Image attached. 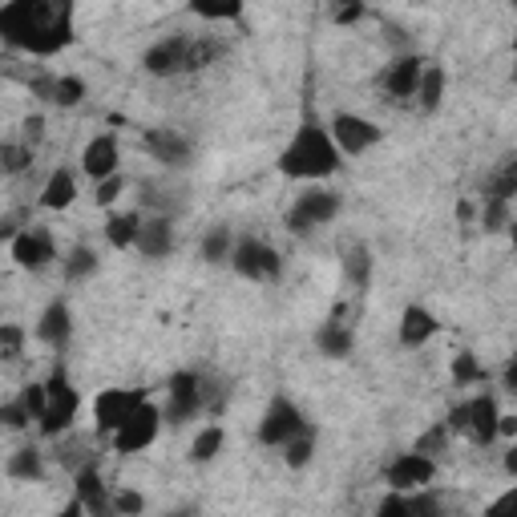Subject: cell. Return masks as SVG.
I'll return each mask as SVG.
<instances>
[{"label": "cell", "instance_id": "obj_1", "mask_svg": "<svg viewBox=\"0 0 517 517\" xmlns=\"http://www.w3.org/2000/svg\"><path fill=\"white\" fill-rule=\"evenodd\" d=\"M73 13L69 0H9L0 5V41L29 57H57L77 41Z\"/></svg>", "mask_w": 517, "mask_h": 517}, {"label": "cell", "instance_id": "obj_2", "mask_svg": "<svg viewBox=\"0 0 517 517\" xmlns=\"http://www.w3.org/2000/svg\"><path fill=\"white\" fill-rule=\"evenodd\" d=\"M275 166L291 182H324L344 166V158H340V150H336V142L328 134V122L312 110V101L303 106V118H299L291 142L279 150Z\"/></svg>", "mask_w": 517, "mask_h": 517}, {"label": "cell", "instance_id": "obj_3", "mask_svg": "<svg viewBox=\"0 0 517 517\" xmlns=\"http://www.w3.org/2000/svg\"><path fill=\"white\" fill-rule=\"evenodd\" d=\"M344 211V198L340 190H328V186H307L303 194H295V202L287 206V231L291 235H312L316 227H328L336 215Z\"/></svg>", "mask_w": 517, "mask_h": 517}, {"label": "cell", "instance_id": "obj_4", "mask_svg": "<svg viewBox=\"0 0 517 517\" xmlns=\"http://www.w3.org/2000/svg\"><path fill=\"white\" fill-rule=\"evenodd\" d=\"M231 271L251 279V283H275L283 275V255L259 239V235H243L235 239V251H231Z\"/></svg>", "mask_w": 517, "mask_h": 517}, {"label": "cell", "instance_id": "obj_5", "mask_svg": "<svg viewBox=\"0 0 517 517\" xmlns=\"http://www.w3.org/2000/svg\"><path fill=\"white\" fill-rule=\"evenodd\" d=\"M202 408H206V380H202L198 372H190V368L174 372V376L166 380L162 421H166V425H186V421L198 417Z\"/></svg>", "mask_w": 517, "mask_h": 517}, {"label": "cell", "instance_id": "obj_6", "mask_svg": "<svg viewBox=\"0 0 517 517\" xmlns=\"http://www.w3.org/2000/svg\"><path fill=\"white\" fill-rule=\"evenodd\" d=\"M158 433H162V404H154V400H142L130 417L114 429V453H122V457H134V453H142V449H150L154 441H158Z\"/></svg>", "mask_w": 517, "mask_h": 517}, {"label": "cell", "instance_id": "obj_7", "mask_svg": "<svg viewBox=\"0 0 517 517\" xmlns=\"http://www.w3.org/2000/svg\"><path fill=\"white\" fill-rule=\"evenodd\" d=\"M328 134H332L340 158H364L368 150H376V146L384 142V130H380L372 118L348 114V110H340V114L328 118Z\"/></svg>", "mask_w": 517, "mask_h": 517}, {"label": "cell", "instance_id": "obj_8", "mask_svg": "<svg viewBox=\"0 0 517 517\" xmlns=\"http://www.w3.org/2000/svg\"><path fill=\"white\" fill-rule=\"evenodd\" d=\"M303 425H307L303 408H299L287 392H275V396H271V404H267V412H263V421H259V445H267V449H283V445H287Z\"/></svg>", "mask_w": 517, "mask_h": 517}, {"label": "cell", "instance_id": "obj_9", "mask_svg": "<svg viewBox=\"0 0 517 517\" xmlns=\"http://www.w3.org/2000/svg\"><path fill=\"white\" fill-rule=\"evenodd\" d=\"M142 400H150V388H101L93 396V425H97V433L114 437V429L130 417Z\"/></svg>", "mask_w": 517, "mask_h": 517}, {"label": "cell", "instance_id": "obj_10", "mask_svg": "<svg viewBox=\"0 0 517 517\" xmlns=\"http://www.w3.org/2000/svg\"><path fill=\"white\" fill-rule=\"evenodd\" d=\"M384 481H388V493H412V489H429L437 481V461L425 457V453H396L384 469Z\"/></svg>", "mask_w": 517, "mask_h": 517}, {"label": "cell", "instance_id": "obj_11", "mask_svg": "<svg viewBox=\"0 0 517 517\" xmlns=\"http://www.w3.org/2000/svg\"><path fill=\"white\" fill-rule=\"evenodd\" d=\"M73 497L81 501V513L85 517H118L114 513V489L101 477L97 461H85L77 473H73Z\"/></svg>", "mask_w": 517, "mask_h": 517}, {"label": "cell", "instance_id": "obj_12", "mask_svg": "<svg viewBox=\"0 0 517 517\" xmlns=\"http://www.w3.org/2000/svg\"><path fill=\"white\" fill-rule=\"evenodd\" d=\"M465 437L477 445V449H489L497 441V421H501V408H497V396L489 388H481L473 400H465Z\"/></svg>", "mask_w": 517, "mask_h": 517}, {"label": "cell", "instance_id": "obj_13", "mask_svg": "<svg viewBox=\"0 0 517 517\" xmlns=\"http://www.w3.org/2000/svg\"><path fill=\"white\" fill-rule=\"evenodd\" d=\"M81 174L89 182H106V178L122 174V146H118L114 134H97V138L85 142V150H81Z\"/></svg>", "mask_w": 517, "mask_h": 517}, {"label": "cell", "instance_id": "obj_14", "mask_svg": "<svg viewBox=\"0 0 517 517\" xmlns=\"http://www.w3.org/2000/svg\"><path fill=\"white\" fill-rule=\"evenodd\" d=\"M186 49H190V33H170L142 53V69L150 77H178L186 73Z\"/></svg>", "mask_w": 517, "mask_h": 517}, {"label": "cell", "instance_id": "obj_15", "mask_svg": "<svg viewBox=\"0 0 517 517\" xmlns=\"http://www.w3.org/2000/svg\"><path fill=\"white\" fill-rule=\"evenodd\" d=\"M9 251L21 271H45L57 259V243L45 227H21V235L9 243Z\"/></svg>", "mask_w": 517, "mask_h": 517}, {"label": "cell", "instance_id": "obj_16", "mask_svg": "<svg viewBox=\"0 0 517 517\" xmlns=\"http://www.w3.org/2000/svg\"><path fill=\"white\" fill-rule=\"evenodd\" d=\"M142 150L154 158V162H162L166 170H182V166H190V158H194V146H190V138L186 134H178V130H146L142 134Z\"/></svg>", "mask_w": 517, "mask_h": 517}, {"label": "cell", "instance_id": "obj_17", "mask_svg": "<svg viewBox=\"0 0 517 517\" xmlns=\"http://www.w3.org/2000/svg\"><path fill=\"white\" fill-rule=\"evenodd\" d=\"M33 336H37L45 348H53V352H65V348H69V336H73V307H69L65 295L49 299V307L41 312Z\"/></svg>", "mask_w": 517, "mask_h": 517}, {"label": "cell", "instance_id": "obj_18", "mask_svg": "<svg viewBox=\"0 0 517 517\" xmlns=\"http://www.w3.org/2000/svg\"><path fill=\"white\" fill-rule=\"evenodd\" d=\"M437 332H441V320L425 303H408L400 312V348L404 352H421L429 340H437Z\"/></svg>", "mask_w": 517, "mask_h": 517}, {"label": "cell", "instance_id": "obj_19", "mask_svg": "<svg viewBox=\"0 0 517 517\" xmlns=\"http://www.w3.org/2000/svg\"><path fill=\"white\" fill-rule=\"evenodd\" d=\"M421 69H425V57H421V53H400V57H392V61L380 69V89L404 101V97L417 93Z\"/></svg>", "mask_w": 517, "mask_h": 517}, {"label": "cell", "instance_id": "obj_20", "mask_svg": "<svg viewBox=\"0 0 517 517\" xmlns=\"http://www.w3.org/2000/svg\"><path fill=\"white\" fill-rule=\"evenodd\" d=\"M174 247H178L174 219H166V215H150V219H142V231H138V243H134V251H138L142 259H150V263L170 259V255H174Z\"/></svg>", "mask_w": 517, "mask_h": 517}, {"label": "cell", "instance_id": "obj_21", "mask_svg": "<svg viewBox=\"0 0 517 517\" xmlns=\"http://www.w3.org/2000/svg\"><path fill=\"white\" fill-rule=\"evenodd\" d=\"M77 412H81V392L77 388H69L65 396H53L49 408H45V417L37 421V433L49 437V441L65 437L73 429V421H77Z\"/></svg>", "mask_w": 517, "mask_h": 517}, {"label": "cell", "instance_id": "obj_22", "mask_svg": "<svg viewBox=\"0 0 517 517\" xmlns=\"http://www.w3.org/2000/svg\"><path fill=\"white\" fill-rule=\"evenodd\" d=\"M445 89H449V73H445V65L425 61L421 81H417V93H412V97H417V106H421V114H437V110H441Z\"/></svg>", "mask_w": 517, "mask_h": 517}, {"label": "cell", "instance_id": "obj_23", "mask_svg": "<svg viewBox=\"0 0 517 517\" xmlns=\"http://www.w3.org/2000/svg\"><path fill=\"white\" fill-rule=\"evenodd\" d=\"M73 202H77V174L69 166H57L41 186V206L45 211H69Z\"/></svg>", "mask_w": 517, "mask_h": 517}, {"label": "cell", "instance_id": "obj_24", "mask_svg": "<svg viewBox=\"0 0 517 517\" xmlns=\"http://www.w3.org/2000/svg\"><path fill=\"white\" fill-rule=\"evenodd\" d=\"M316 348H320V356H328V360H348V356L356 352V328L344 324V320H328V324L316 332Z\"/></svg>", "mask_w": 517, "mask_h": 517}, {"label": "cell", "instance_id": "obj_25", "mask_svg": "<svg viewBox=\"0 0 517 517\" xmlns=\"http://www.w3.org/2000/svg\"><path fill=\"white\" fill-rule=\"evenodd\" d=\"M227 57V41L211 37V33H190V49H186V73H202Z\"/></svg>", "mask_w": 517, "mask_h": 517}, {"label": "cell", "instance_id": "obj_26", "mask_svg": "<svg viewBox=\"0 0 517 517\" xmlns=\"http://www.w3.org/2000/svg\"><path fill=\"white\" fill-rule=\"evenodd\" d=\"M235 227H227V223H215V227H206V235H202V243H198V251H202V263H211V267H223V263H231V251H235Z\"/></svg>", "mask_w": 517, "mask_h": 517}, {"label": "cell", "instance_id": "obj_27", "mask_svg": "<svg viewBox=\"0 0 517 517\" xmlns=\"http://www.w3.org/2000/svg\"><path fill=\"white\" fill-rule=\"evenodd\" d=\"M142 211H114L110 219H106V243L114 247V251H130L134 243H138V231H142Z\"/></svg>", "mask_w": 517, "mask_h": 517}, {"label": "cell", "instance_id": "obj_28", "mask_svg": "<svg viewBox=\"0 0 517 517\" xmlns=\"http://www.w3.org/2000/svg\"><path fill=\"white\" fill-rule=\"evenodd\" d=\"M340 263H344V275H348V283L356 287V291H368L372 287V251H368V243H348L344 247V255H340Z\"/></svg>", "mask_w": 517, "mask_h": 517}, {"label": "cell", "instance_id": "obj_29", "mask_svg": "<svg viewBox=\"0 0 517 517\" xmlns=\"http://www.w3.org/2000/svg\"><path fill=\"white\" fill-rule=\"evenodd\" d=\"M223 445H227V429H223V425H206V429L194 433L186 457H190V465H211V461L223 453Z\"/></svg>", "mask_w": 517, "mask_h": 517}, {"label": "cell", "instance_id": "obj_30", "mask_svg": "<svg viewBox=\"0 0 517 517\" xmlns=\"http://www.w3.org/2000/svg\"><path fill=\"white\" fill-rule=\"evenodd\" d=\"M97 267H101V259H97V251H93V247H85V243L69 247V251H65V259H61V275H65V283H85L89 275H97Z\"/></svg>", "mask_w": 517, "mask_h": 517}, {"label": "cell", "instance_id": "obj_31", "mask_svg": "<svg viewBox=\"0 0 517 517\" xmlns=\"http://www.w3.org/2000/svg\"><path fill=\"white\" fill-rule=\"evenodd\" d=\"M5 473L13 481H41L45 477V453L37 445H21L9 461H5Z\"/></svg>", "mask_w": 517, "mask_h": 517}, {"label": "cell", "instance_id": "obj_32", "mask_svg": "<svg viewBox=\"0 0 517 517\" xmlns=\"http://www.w3.org/2000/svg\"><path fill=\"white\" fill-rule=\"evenodd\" d=\"M279 453H283V465H287V469H307V465H312V457H316V425L307 421Z\"/></svg>", "mask_w": 517, "mask_h": 517}, {"label": "cell", "instance_id": "obj_33", "mask_svg": "<svg viewBox=\"0 0 517 517\" xmlns=\"http://www.w3.org/2000/svg\"><path fill=\"white\" fill-rule=\"evenodd\" d=\"M85 101V81L77 73H53V93H49V106L61 110H77Z\"/></svg>", "mask_w": 517, "mask_h": 517}, {"label": "cell", "instance_id": "obj_34", "mask_svg": "<svg viewBox=\"0 0 517 517\" xmlns=\"http://www.w3.org/2000/svg\"><path fill=\"white\" fill-rule=\"evenodd\" d=\"M243 0H219V5H206V0H194L190 5V17L198 21H215V25H231V21H243Z\"/></svg>", "mask_w": 517, "mask_h": 517}, {"label": "cell", "instance_id": "obj_35", "mask_svg": "<svg viewBox=\"0 0 517 517\" xmlns=\"http://www.w3.org/2000/svg\"><path fill=\"white\" fill-rule=\"evenodd\" d=\"M489 380V368L477 360V352H457L453 356V384H461V388H469V384H485Z\"/></svg>", "mask_w": 517, "mask_h": 517}, {"label": "cell", "instance_id": "obj_36", "mask_svg": "<svg viewBox=\"0 0 517 517\" xmlns=\"http://www.w3.org/2000/svg\"><path fill=\"white\" fill-rule=\"evenodd\" d=\"M513 194H517V162H513V158H505V162H501V170L489 178L485 198H493V202H513Z\"/></svg>", "mask_w": 517, "mask_h": 517}, {"label": "cell", "instance_id": "obj_37", "mask_svg": "<svg viewBox=\"0 0 517 517\" xmlns=\"http://www.w3.org/2000/svg\"><path fill=\"white\" fill-rule=\"evenodd\" d=\"M33 154L37 150H29L25 142H0V174H9V178L25 174L33 166Z\"/></svg>", "mask_w": 517, "mask_h": 517}, {"label": "cell", "instance_id": "obj_38", "mask_svg": "<svg viewBox=\"0 0 517 517\" xmlns=\"http://www.w3.org/2000/svg\"><path fill=\"white\" fill-rule=\"evenodd\" d=\"M404 505H408L412 517H445V501H441V493H433V489H412V493H404Z\"/></svg>", "mask_w": 517, "mask_h": 517}, {"label": "cell", "instance_id": "obj_39", "mask_svg": "<svg viewBox=\"0 0 517 517\" xmlns=\"http://www.w3.org/2000/svg\"><path fill=\"white\" fill-rule=\"evenodd\" d=\"M17 400H21V408L29 412V421L37 425V421L45 417V408H49V392H45V380H29V384L21 388V396H17Z\"/></svg>", "mask_w": 517, "mask_h": 517}, {"label": "cell", "instance_id": "obj_40", "mask_svg": "<svg viewBox=\"0 0 517 517\" xmlns=\"http://www.w3.org/2000/svg\"><path fill=\"white\" fill-rule=\"evenodd\" d=\"M449 437H453V433H449V429H445V421H441V425H433L429 433H421V437H417L412 453H425V457H433V461H437V453H445Z\"/></svg>", "mask_w": 517, "mask_h": 517}, {"label": "cell", "instance_id": "obj_41", "mask_svg": "<svg viewBox=\"0 0 517 517\" xmlns=\"http://www.w3.org/2000/svg\"><path fill=\"white\" fill-rule=\"evenodd\" d=\"M21 352H25V328L0 324V360H21Z\"/></svg>", "mask_w": 517, "mask_h": 517}, {"label": "cell", "instance_id": "obj_42", "mask_svg": "<svg viewBox=\"0 0 517 517\" xmlns=\"http://www.w3.org/2000/svg\"><path fill=\"white\" fill-rule=\"evenodd\" d=\"M114 513H118V517H142V513H146V497L126 485V489L114 493Z\"/></svg>", "mask_w": 517, "mask_h": 517}, {"label": "cell", "instance_id": "obj_43", "mask_svg": "<svg viewBox=\"0 0 517 517\" xmlns=\"http://www.w3.org/2000/svg\"><path fill=\"white\" fill-rule=\"evenodd\" d=\"M122 194H126V178H122V174H114V178H106V182H93V202L106 206V211H110V206H114Z\"/></svg>", "mask_w": 517, "mask_h": 517}, {"label": "cell", "instance_id": "obj_44", "mask_svg": "<svg viewBox=\"0 0 517 517\" xmlns=\"http://www.w3.org/2000/svg\"><path fill=\"white\" fill-rule=\"evenodd\" d=\"M481 227L493 235V231H505L509 227V202H493V198H485V206H481Z\"/></svg>", "mask_w": 517, "mask_h": 517}, {"label": "cell", "instance_id": "obj_45", "mask_svg": "<svg viewBox=\"0 0 517 517\" xmlns=\"http://www.w3.org/2000/svg\"><path fill=\"white\" fill-rule=\"evenodd\" d=\"M33 421H29V412L21 408V400H5L0 404V429H13V433H25Z\"/></svg>", "mask_w": 517, "mask_h": 517}, {"label": "cell", "instance_id": "obj_46", "mask_svg": "<svg viewBox=\"0 0 517 517\" xmlns=\"http://www.w3.org/2000/svg\"><path fill=\"white\" fill-rule=\"evenodd\" d=\"M364 17H368V5H360V0H344V5L332 9V21H336L340 29H352V25H360Z\"/></svg>", "mask_w": 517, "mask_h": 517}, {"label": "cell", "instance_id": "obj_47", "mask_svg": "<svg viewBox=\"0 0 517 517\" xmlns=\"http://www.w3.org/2000/svg\"><path fill=\"white\" fill-rule=\"evenodd\" d=\"M21 142H25L29 150H37V146L45 142V114H29V118L21 122Z\"/></svg>", "mask_w": 517, "mask_h": 517}, {"label": "cell", "instance_id": "obj_48", "mask_svg": "<svg viewBox=\"0 0 517 517\" xmlns=\"http://www.w3.org/2000/svg\"><path fill=\"white\" fill-rule=\"evenodd\" d=\"M485 517H517V485H509L497 501L485 505Z\"/></svg>", "mask_w": 517, "mask_h": 517}, {"label": "cell", "instance_id": "obj_49", "mask_svg": "<svg viewBox=\"0 0 517 517\" xmlns=\"http://www.w3.org/2000/svg\"><path fill=\"white\" fill-rule=\"evenodd\" d=\"M372 517H412V513H408V505H404V493H384Z\"/></svg>", "mask_w": 517, "mask_h": 517}, {"label": "cell", "instance_id": "obj_50", "mask_svg": "<svg viewBox=\"0 0 517 517\" xmlns=\"http://www.w3.org/2000/svg\"><path fill=\"white\" fill-rule=\"evenodd\" d=\"M465 425H469V417H465V400H461V404H453V408H449L445 429H449L453 437H465Z\"/></svg>", "mask_w": 517, "mask_h": 517}, {"label": "cell", "instance_id": "obj_51", "mask_svg": "<svg viewBox=\"0 0 517 517\" xmlns=\"http://www.w3.org/2000/svg\"><path fill=\"white\" fill-rule=\"evenodd\" d=\"M501 392L517 396V356H509V360H505V368H501Z\"/></svg>", "mask_w": 517, "mask_h": 517}, {"label": "cell", "instance_id": "obj_52", "mask_svg": "<svg viewBox=\"0 0 517 517\" xmlns=\"http://www.w3.org/2000/svg\"><path fill=\"white\" fill-rule=\"evenodd\" d=\"M497 437L513 441L517 437V412H501V421H497Z\"/></svg>", "mask_w": 517, "mask_h": 517}, {"label": "cell", "instance_id": "obj_53", "mask_svg": "<svg viewBox=\"0 0 517 517\" xmlns=\"http://www.w3.org/2000/svg\"><path fill=\"white\" fill-rule=\"evenodd\" d=\"M49 517H85V513H81V501L73 497V501H69L65 509H57V513H49Z\"/></svg>", "mask_w": 517, "mask_h": 517}, {"label": "cell", "instance_id": "obj_54", "mask_svg": "<svg viewBox=\"0 0 517 517\" xmlns=\"http://www.w3.org/2000/svg\"><path fill=\"white\" fill-rule=\"evenodd\" d=\"M505 473H509V477H517V445H509V449H505Z\"/></svg>", "mask_w": 517, "mask_h": 517}, {"label": "cell", "instance_id": "obj_55", "mask_svg": "<svg viewBox=\"0 0 517 517\" xmlns=\"http://www.w3.org/2000/svg\"><path fill=\"white\" fill-rule=\"evenodd\" d=\"M162 517H198V509H194V505H182V509H170V513H162Z\"/></svg>", "mask_w": 517, "mask_h": 517}]
</instances>
